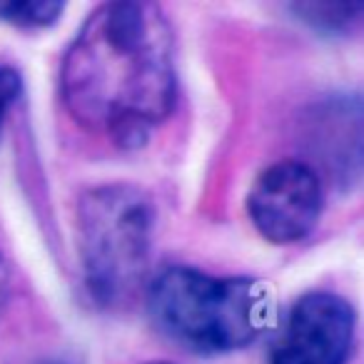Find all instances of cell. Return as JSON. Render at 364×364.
Instances as JSON below:
<instances>
[{"instance_id": "6da1fadb", "label": "cell", "mask_w": 364, "mask_h": 364, "mask_svg": "<svg viewBox=\"0 0 364 364\" xmlns=\"http://www.w3.org/2000/svg\"><path fill=\"white\" fill-rule=\"evenodd\" d=\"M60 95L82 130L122 150L145 145L177 100L175 36L160 6L95 8L63 58Z\"/></svg>"}, {"instance_id": "7a4b0ae2", "label": "cell", "mask_w": 364, "mask_h": 364, "mask_svg": "<svg viewBox=\"0 0 364 364\" xmlns=\"http://www.w3.org/2000/svg\"><path fill=\"white\" fill-rule=\"evenodd\" d=\"M160 334L195 354H228L259 339L274 322V292L255 277H213L195 267L162 269L147 287Z\"/></svg>"}, {"instance_id": "3957f363", "label": "cell", "mask_w": 364, "mask_h": 364, "mask_svg": "<svg viewBox=\"0 0 364 364\" xmlns=\"http://www.w3.org/2000/svg\"><path fill=\"white\" fill-rule=\"evenodd\" d=\"M155 235V203L137 185L107 182L77 200L82 279L100 307L127 304L142 287Z\"/></svg>"}, {"instance_id": "277c9868", "label": "cell", "mask_w": 364, "mask_h": 364, "mask_svg": "<svg viewBox=\"0 0 364 364\" xmlns=\"http://www.w3.org/2000/svg\"><path fill=\"white\" fill-rule=\"evenodd\" d=\"M324 190L319 175L299 160H282L257 175L247 195L255 230L272 245L304 240L322 218Z\"/></svg>"}, {"instance_id": "5b68a950", "label": "cell", "mask_w": 364, "mask_h": 364, "mask_svg": "<svg viewBox=\"0 0 364 364\" xmlns=\"http://www.w3.org/2000/svg\"><path fill=\"white\" fill-rule=\"evenodd\" d=\"M357 312L342 294L314 289L289 307L269 364H347Z\"/></svg>"}, {"instance_id": "8992f818", "label": "cell", "mask_w": 364, "mask_h": 364, "mask_svg": "<svg viewBox=\"0 0 364 364\" xmlns=\"http://www.w3.org/2000/svg\"><path fill=\"white\" fill-rule=\"evenodd\" d=\"M294 13L319 33H342L362 13V3H297Z\"/></svg>"}, {"instance_id": "52a82bcc", "label": "cell", "mask_w": 364, "mask_h": 364, "mask_svg": "<svg viewBox=\"0 0 364 364\" xmlns=\"http://www.w3.org/2000/svg\"><path fill=\"white\" fill-rule=\"evenodd\" d=\"M65 3L41 0V3H0V21L18 28H50L60 21Z\"/></svg>"}, {"instance_id": "ba28073f", "label": "cell", "mask_w": 364, "mask_h": 364, "mask_svg": "<svg viewBox=\"0 0 364 364\" xmlns=\"http://www.w3.org/2000/svg\"><path fill=\"white\" fill-rule=\"evenodd\" d=\"M21 92H23L21 73H18L16 68L0 63V127L6 122V115L13 107V102L21 97Z\"/></svg>"}, {"instance_id": "9c48e42d", "label": "cell", "mask_w": 364, "mask_h": 364, "mask_svg": "<svg viewBox=\"0 0 364 364\" xmlns=\"http://www.w3.org/2000/svg\"><path fill=\"white\" fill-rule=\"evenodd\" d=\"M11 279H13L11 262H8L6 250H3V242H0V312H3V307L8 302V294H11Z\"/></svg>"}, {"instance_id": "30bf717a", "label": "cell", "mask_w": 364, "mask_h": 364, "mask_svg": "<svg viewBox=\"0 0 364 364\" xmlns=\"http://www.w3.org/2000/svg\"><path fill=\"white\" fill-rule=\"evenodd\" d=\"M150 364H170V362H150Z\"/></svg>"}, {"instance_id": "8fae6325", "label": "cell", "mask_w": 364, "mask_h": 364, "mask_svg": "<svg viewBox=\"0 0 364 364\" xmlns=\"http://www.w3.org/2000/svg\"><path fill=\"white\" fill-rule=\"evenodd\" d=\"M46 364H63V362H46Z\"/></svg>"}]
</instances>
